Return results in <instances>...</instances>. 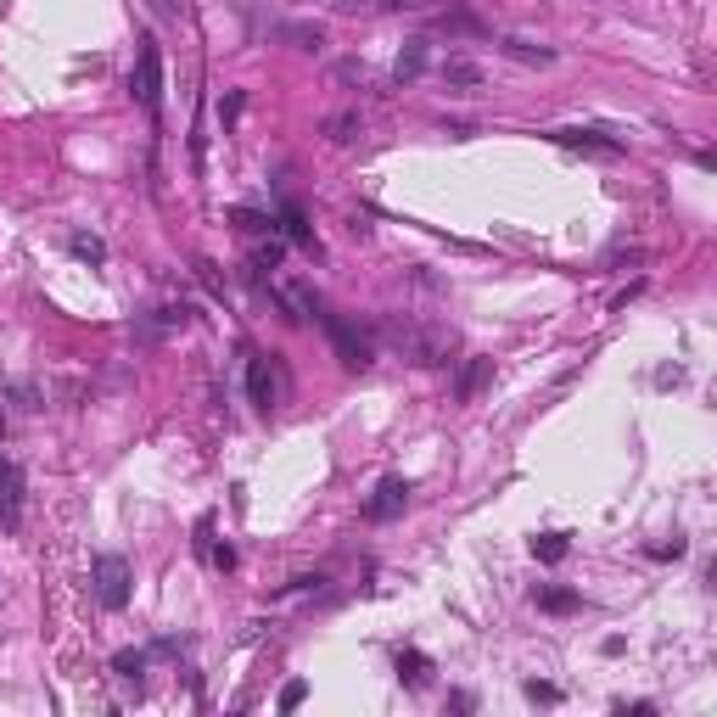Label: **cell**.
<instances>
[{
	"label": "cell",
	"instance_id": "obj_1",
	"mask_svg": "<svg viewBox=\"0 0 717 717\" xmlns=\"http://www.w3.org/2000/svg\"><path fill=\"white\" fill-rule=\"evenodd\" d=\"M381 337L393 342L404 358H415V365H448V353H454V337L443 331V325H420V319H381Z\"/></svg>",
	"mask_w": 717,
	"mask_h": 717
},
{
	"label": "cell",
	"instance_id": "obj_2",
	"mask_svg": "<svg viewBox=\"0 0 717 717\" xmlns=\"http://www.w3.org/2000/svg\"><path fill=\"white\" fill-rule=\"evenodd\" d=\"M129 95L157 118L162 113V51H157V40L146 34L141 40V51H135V74H129Z\"/></svg>",
	"mask_w": 717,
	"mask_h": 717
},
{
	"label": "cell",
	"instance_id": "obj_3",
	"mask_svg": "<svg viewBox=\"0 0 717 717\" xmlns=\"http://www.w3.org/2000/svg\"><path fill=\"white\" fill-rule=\"evenodd\" d=\"M90 583H95V600H102L107 611H123V605H129V594H135V572H129V561H123V555H95Z\"/></svg>",
	"mask_w": 717,
	"mask_h": 717
},
{
	"label": "cell",
	"instance_id": "obj_4",
	"mask_svg": "<svg viewBox=\"0 0 717 717\" xmlns=\"http://www.w3.org/2000/svg\"><path fill=\"white\" fill-rule=\"evenodd\" d=\"M319 325H325V337H331V348H337V358H342V370H365L370 365V337H358L348 319H337V314H314Z\"/></svg>",
	"mask_w": 717,
	"mask_h": 717
},
{
	"label": "cell",
	"instance_id": "obj_5",
	"mask_svg": "<svg viewBox=\"0 0 717 717\" xmlns=\"http://www.w3.org/2000/svg\"><path fill=\"white\" fill-rule=\"evenodd\" d=\"M23 499H28V482L17 460H0V527L17 533L23 527Z\"/></svg>",
	"mask_w": 717,
	"mask_h": 717
},
{
	"label": "cell",
	"instance_id": "obj_6",
	"mask_svg": "<svg viewBox=\"0 0 717 717\" xmlns=\"http://www.w3.org/2000/svg\"><path fill=\"white\" fill-rule=\"evenodd\" d=\"M409 494H415V487H409L404 476H381V482H376V494L365 499V521H393V516H404Z\"/></svg>",
	"mask_w": 717,
	"mask_h": 717
},
{
	"label": "cell",
	"instance_id": "obj_7",
	"mask_svg": "<svg viewBox=\"0 0 717 717\" xmlns=\"http://www.w3.org/2000/svg\"><path fill=\"white\" fill-rule=\"evenodd\" d=\"M549 141L566 152H589V157H623V141L600 135V129H549Z\"/></svg>",
	"mask_w": 717,
	"mask_h": 717
},
{
	"label": "cell",
	"instance_id": "obj_8",
	"mask_svg": "<svg viewBox=\"0 0 717 717\" xmlns=\"http://www.w3.org/2000/svg\"><path fill=\"white\" fill-rule=\"evenodd\" d=\"M247 393H252V404L264 409V415H270V409H275V398H280V393H275V376H270V358H264V353H247Z\"/></svg>",
	"mask_w": 717,
	"mask_h": 717
},
{
	"label": "cell",
	"instance_id": "obj_9",
	"mask_svg": "<svg viewBox=\"0 0 717 717\" xmlns=\"http://www.w3.org/2000/svg\"><path fill=\"white\" fill-rule=\"evenodd\" d=\"M427 68H432V40H409L393 62V84H415Z\"/></svg>",
	"mask_w": 717,
	"mask_h": 717
},
{
	"label": "cell",
	"instance_id": "obj_10",
	"mask_svg": "<svg viewBox=\"0 0 717 717\" xmlns=\"http://www.w3.org/2000/svg\"><path fill=\"white\" fill-rule=\"evenodd\" d=\"M487 381H494V358H466V365H460V376H454V398H460V404H471V398L482 393Z\"/></svg>",
	"mask_w": 717,
	"mask_h": 717
},
{
	"label": "cell",
	"instance_id": "obj_11",
	"mask_svg": "<svg viewBox=\"0 0 717 717\" xmlns=\"http://www.w3.org/2000/svg\"><path fill=\"white\" fill-rule=\"evenodd\" d=\"M437 74H443V84H448V90H482V84H487L482 62H471V56H448Z\"/></svg>",
	"mask_w": 717,
	"mask_h": 717
},
{
	"label": "cell",
	"instance_id": "obj_12",
	"mask_svg": "<svg viewBox=\"0 0 717 717\" xmlns=\"http://www.w3.org/2000/svg\"><path fill=\"white\" fill-rule=\"evenodd\" d=\"M499 51H505L510 62H527V68H549V62H555V51H549V45H533V40H521V34L499 40Z\"/></svg>",
	"mask_w": 717,
	"mask_h": 717
},
{
	"label": "cell",
	"instance_id": "obj_13",
	"mask_svg": "<svg viewBox=\"0 0 717 717\" xmlns=\"http://www.w3.org/2000/svg\"><path fill=\"white\" fill-rule=\"evenodd\" d=\"M280 231H286V241H298V247H314V231H309V213L298 208V202H280ZM319 252V247H314Z\"/></svg>",
	"mask_w": 717,
	"mask_h": 717
},
{
	"label": "cell",
	"instance_id": "obj_14",
	"mask_svg": "<svg viewBox=\"0 0 717 717\" xmlns=\"http://www.w3.org/2000/svg\"><path fill=\"white\" fill-rule=\"evenodd\" d=\"M280 40L298 45V51H319L325 45V28L319 23H280Z\"/></svg>",
	"mask_w": 717,
	"mask_h": 717
},
{
	"label": "cell",
	"instance_id": "obj_15",
	"mask_svg": "<svg viewBox=\"0 0 717 717\" xmlns=\"http://www.w3.org/2000/svg\"><path fill=\"white\" fill-rule=\"evenodd\" d=\"M185 325H191V309H185V303H169V309H157V319L146 325L141 337L152 342V337H162V331H185Z\"/></svg>",
	"mask_w": 717,
	"mask_h": 717
},
{
	"label": "cell",
	"instance_id": "obj_16",
	"mask_svg": "<svg viewBox=\"0 0 717 717\" xmlns=\"http://www.w3.org/2000/svg\"><path fill=\"white\" fill-rule=\"evenodd\" d=\"M398 678L409 683V690H420V683L432 678V656H420V650H398Z\"/></svg>",
	"mask_w": 717,
	"mask_h": 717
},
{
	"label": "cell",
	"instance_id": "obj_17",
	"mask_svg": "<svg viewBox=\"0 0 717 717\" xmlns=\"http://www.w3.org/2000/svg\"><path fill=\"white\" fill-rule=\"evenodd\" d=\"M533 600H538V611H549V616H572V611L583 605V594H577V589H538Z\"/></svg>",
	"mask_w": 717,
	"mask_h": 717
},
{
	"label": "cell",
	"instance_id": "obj_18",
	"mask_svg": "<svg viewBox=\"0 0 717 717\" xmlns=\"http://www.w3.org/2000/svg\"><path fill=\"white\" fill-rule=\"evenodd\" d=\"M0 398H6V404H12L17 415H34V409H40V387H34V381H12V387H6V393H0Z\"/></svg>",
	"mask_w": 717,
	"mask_h": 717
},
{
	"label": "cell",
	"instance_id": "obj_19",
	"mask_svg": "<svg viewBox=\"0 0 717 717\" xmlns=\"http://www.w3.org/2000/svg\"><path fill=\"white\" fill-rule=\"evenodd\" d=\"M113 673H118L123 683H135V690H141V673H146V650H118V656H113Z\"/></svg>",
	"mask_w": 717,
	"mask_h": 717
},
{
	"label": "cell",
	"instance_id": "obj_20",
	"mask_svg": "<svg viewBox=\"0 0 717 717\" xmlns=\"http://www.w3.org/2000/svg\"><path fill=\"white\" fill-rule=\"evenodd\" d=\"M68 247H74L79 264H107V241H102V236H90V231H79Z\"/></svg>",
	"mask_w": 717,
	"mask_h": 717
},
{
	"label": "cell",
	"instance_id": "obj_21",
	"mask_svg": "<svg viewBox=\"0 0 717 717\" xmlns=\"http://www.w3.org/2000/svg\"><path fill=\"white\" fill-rule=\"evenodd\" d=\"M566 549H572V544H566V533H538V538H533V555H538V561H549V566L566 561Z\"/></svg>",
	"mask_w": 717,
	"mask_h": 717
},
{
	"label": "cell",
	"instance_id": "obj_22",
	"mask_svg": "<svg viewBox=\"0 0 717 717\" xmlns=\"http://www.w3.org/2000/svg\"><path fill=\"white\" fill-rule=\"evenodd\" d=\"M437 28H443V34H482V23H476L471 12H443Z\"/></svg>",
	"mask_w": 717,
	"mask_h": 717
},
{
	"label": "cell",
	"instance_id": "obj_23",
	"mask_svg": "<svg viewBox=\"0 0 717 717\" xmlns=\"http://www.w3.org/2000/svg\"><path fill=\"white\" fill-rule=\"evenodd\" d=\"M325 135H331V141H337V146H348V141H353V135H358V113H337V118H331V123H325Z\"/></svg>",
	"mask_w": 717,
	"mask_h": 717
},
{
	"label": "cell",
	"instance_id": "obj_24",
	"mask_svg": "<svg viewBox=\"0 0 717 717\" xmlns=\"http://www.w3.org/2000/svg\"><path fill=\"white\" fill-rule=\"evenodd\" d=\"M241 107H247V95H241V90H231V95H224V102H219V123H224V135H231V129H236Z\"/></svg>",
	"mask_w": 717,
	"mask_h": 717
},
{
	"label": "cell",
	"instance_id": "obj_25",
	"mask_svg": "<svg viewBox=\"0 0 717 717\" xmlns=\"http://www.w3.org/2000/svg\"><path fill=\"white\" fill-rule=\"evenodd\" d=\"M644 555H650V561H683V555H690V544H683V538H673V544H650Z\"/></svg>",
	"mask_w": 717,
	"mask_h": 717
},
{
	"label": "cell",
	"instance_id": "obj_26",
	"mask_svg": "<svg viewBox=\"0 0 717 717\" xmlns=\"http://www.w3.org/2000/svg\"><path fill=\"white\" fill-rule=\"evenodd\" d=\"M303 701H309V683H303V678H291L286 690H280V712H298Z\"/></svg>",
	"mask_w": 717,
	"mask_h": 717
},
{
	"label": "cell",
	"instance_id": "obj_27",
	"mask_svg": "<svg viewBox=\"0 0 717 717\" xmlns=\"http://www.w3.org/2000/svg\"><path fill=\"white\" fill-rule=\"evenodd\" d=\"M231 219L241 224V231H247V236H264V231H270V219H264V213H252V208H236Z\"/></svg>",
	"mask_w": 717,
	"mask_h": 717
},
{
	"label": "cell",
	"instance_id": "obj_28",
	"mask_svg": "<svg viewBox=\"0 0 717 717\" xmlns=\"http://www.w3.org/2000/svg\"><path fill=\"white\" fill-rule=\"evenodd\" d=\"M527 701H538V706H555V701H561V690H555V683H544V678H527Z\"/></svg>",
	"mask_w": 717,
	"mask_h": 717
},
{
	"label": "cell",
	"instance_id": "obj_29",
	"mask_svg": "<svg viewBox=\"0 0 717 717\" xmlns=\"http://www.w3.org/2000/svg\"><path fill=\"white\" fill-rule=\"evenodd\" d=\"M639 291H644V280H628V291H616V298H611V309H628V303L639 298Z\"/></svg>",
	"mask_w": 717,
	"mask_h": 717
},
{
	"label": "cell",
	"instance_id": "obj_30",
	"mask_svg": "<svg viewBox=\"0 0 717 717\" xmlns=\"http://www.w3.org/2000/svg\"><path fill=\"white\" fill-rule=\"evenodd\" d=\"M376 6H387V12H420L427 0H376Z\"/></svg>",
	"mask_w": 717,
	"mask_h": 717
},
{
	"label": "cell",
	"instance_id": "obj_31",
	"mask_svg": "<svg viewBox=\"0 0 717 717\" xmlns=\"http://www.w3.org/2000/svg\"><path fill=\"white\" fill-rule=\"evenodd\" d=\"M448 706H454V712H476V695H466V690H454V695H448Z\"/></svg>",
	"mask_w": 717,
	"mask_h": 717
},
{
	"label": "cell",
	"instance_id": "obj_32",
	"mask_svg": "<svg viewBox=\"0 0 717 717\" xmlns=\"http://www.w3.org/2000/svg\"><path fill=\"white\" fill-rule=\"evenodd\" d=\"M213 566L231 572V566H236V549H231V544H219V549H213Z\"/></svg>",
	"mask_w": 717,
	"mask_h": 717
},
{
	"label": "cell",
	"instance_id": "obj_33",
	"mask_svg": "<svg viewBox=\"0 0 717 717\" xmlns=\"http://www.w3.org/2000/svg\"><path fill=\"white\" fill-rule=\"evenodd\" d=\"M152 12H157V17H180L185 6H180V0H152Z\"/></svg>",
	"mask_w": 717,
	"mask_h": 717
},
{
	"label": "cell",
	"instance_id": "obj_34",
	"mask_svg": "<svg viewBox=\"0 0 717 717\" xmlns=\"http://www.w3.org/2000/svg\"><path fill=\"white\" fill-rule=\"evenodd\" d=\"M358 6H370V0H337V12H358Z\"/></svg>",
	"mask_w": 717,
	"mask_h": 717
}]
</instances>
